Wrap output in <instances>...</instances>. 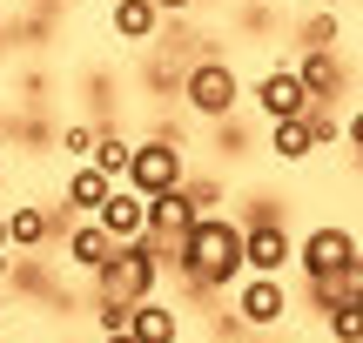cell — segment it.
<instances>
[{"mask_svg": "<svg viewBox=\"0 0 363 343\" xmlns=\"http://www.w3.org/2000/svg\"><path fill=\"white\" fill-rule=\"evenodd\" d=\"M7 242L21 256L48 249V242H54V209H48V202H7Z\"/></svg>", "mask_w": 363, "mask_h": 343, "instance_id": "30bf717a", "label": "cell"}, {"mask_svg": "<svg viewBox=\"0 0 363 343\" xmlns=\"http://www.w3.org/2000/svg\"><path fill=\"white\" fill-rule=\"evenodd\" d=\"M169 269L189 290H235V283L249 276L242 223H229V215H195V229L169 249Z\"/></svg>", "mask_w": 363, "mask_h": 343, "instance_id": "6da1fadb", "label": "cell"}, {"mask_svg": "<svg viewBox=\"0 0 363 343\" xmlns=\"http://www.w3.org/2000/svg\"><path fill=\"white\" fill-rule=\"evenodd\" d=\"M269 148H276V162H289V169H296V162H310L316 155V142H310V121H269Z\"/></svg>", "mask_w": 363, "mask_h": 343, "instance_id": "e0dca14e", "label": "cell"}, {"mask_svg": "<svg viewBox=\"0 0 363 343\" xmlns=\"http://www.w3.org/2000/svg\"><path fill=\"white\" fill-rule=\"evenodd\" d=\"M155 7H162V13H189L195 0H155Z\"/></svg>", "mask_w": 363, "mask_h": 343, "instance_id": "484cf974", "label": "cell"}, {"mask_svg": "<svg viewBox=\"0 0 363 343\" xmlns=\"http://www.w3.org/2000/svg\"><path fill=\"white\" fill-rule=\"evenodd\" d=\"M229 296H235V323H242V330H276V323L289 317L283 276H242Z\"/></svg>", "mask_w": 363, "mask_h": 343, "instance_id": "ba28073f", "label": "cell"}, {"mask_svg": "<svg viewBox=\"0 0 363 343\" xmlns=\"http://www.w3.org/2000/svg\"><path fill=\"white\" fill-rule=\"evenodd\" d=\"M135 323V303H115V296H94V330L101 337H121Z\"/></svg>", "mask_w": 363, "mask_h": 343, "instance_id": "cb8c5ba5", "label": "cell"}, {"mask_svg": "<svg viewBox=\"0 0 363 343\" xmlns=\"http://www.w3.org/2000/svg\"><path fill=\"white\" fill-rule=\"evenodd\" d=\"M182 182H189V155H182L175 135H148V142H135L128 189H142V196H162V189H182Z\"/></svg>", "mask_w": 363, "mask_h": 343, "instance_id": "8992f818", "label": "cell"}, {"mask_svg": "<svg viewBox=\"0 0 363 343\" xmlns=\"http://www.w3.org/2000/svg\"><path fill=\"white\" fill-rule=\"evenodd\" d=\"M357 182H363V155H357Z\"/></svg>", "mask_w": 363, "mask_h": 343, "instance_id": "f546056e", "label": "cell"}, {"mask_svg": "<svg viewBox=\"0 0 363 343\" xmlns=\"http://www.w3.org/2000/svg\"><path fill=\"white\" fill-rule=\"evenodd\" d=\"M94 142H101V128H94V121H61V155H67V162H88Z\"/></svg>", "mask_w": 363, "mask_h": 343, "instance_id": "603a6c76", "label": "cell"}, {"mask_svg": "<svg viewBox=\"0 0 363 343\" xmlns=\"http://www.w3.org/2000/svg\"><path fill=\"white\" fill-rule=\"evenodd\" d=\"M182 196H189V209H195V215H222L229 189H222V175H189V182H182Z\"/></svg>", "mask_w": 363, "mask_h": 343, "instance_id": "ffe728a7", "label": "cell"}, {"mask_svg": "<svg viewBox=\"0 0 363 343\" xmlns=\"http://www.w3.org/2000/svg\"><path fill=\"white\" fill-rule=\"evenodd\" d=\"M242 256H249V276H283L296 263V236L283 229V202H256L242 215Z\"/></svg>", "mask_w": 363, "mask_h": 343, "instance_id": "277c9868", "label": "cell"}, {"mask_svg": "<svg viewBox=\"0 0 363 343\" xmlns=\"http://www.w3.org/2000/svg\"><path fill=\"white\" fill-rule=\"evenodd\" d=\"M316 7H330V13H343V7H350V0H316Z\"/></svg>", "mask_w": 363, "mask_h": 343, "instance_id": "83f0119b", "label": "cell"}, {"mask_svg": "<svg viewBox=\"0 0 363 343\" xmlns=\"http://www.w3.org/2000/svg\"><path fill=\"white\" fill-rule=\"evenodd\" d=\"M323 323H330V343H363V290H350Z\"/></svg>", "mask_w": 363, "mask_h": 343, "instance_id": "d6986e66", "label": "cell"}, {"mask_svg": "<svg viewBox=\"0 0 363 343\" xmlns=\"http://www.w3.org/2000/svg\"><path fill=\"white\" fill-rule=\"evenodd\" d=\"M7 276H13V256H7V249H0V283H7Z\"/></svg>", "mask_w": 363, "mask_h": 343, "instance_id": "4316f807", "label": "cell"}, {"mask_svg": "<svg viewBox=\"0 0 363 343\" xmlns=\"http://www.w3.org/2000/svg\"><path fill=\"white\" fill-rule=\"evenodd\" d=\"M249 101H256L262 121H296L303 108H310V88H303L296 67H262V74L249 81Z\"/></svg>", "mask_w": 363, "mask_h": 343, "instance_id": "52a82bcc", "label": "cell"}, {"mask_svg": "<svg viewBox=\"0 0 363 343\" xmlns=\"http://www.w3.org/2000/svg\"><path fill=\"white\" fill-rule=\"evenodd\" d=\"M303 121H310V142H316V148H337V142H343L337 101H310V108H303Z\"/></svg>", "mask_w": 363, "mask_h": 343, "instance_id": "44dd1931", "label": "cell"}, {"mask_svg": "<svg viewBox=\"0 0 363 343\" xmlns=\"http://www.w3.org/2000/svg\"><path fill=\"white\" fill-rule=\"evenodd\" d=\"M94 223H101L115 242L148 236V196H142V189H128V182H115V196H108L101 209H94Z\"/></svg>", "mask_w": 363, "mask_h": 343, "instance_id": "9c48e42d", "label": "cell"}, {"mask_svg": "<svg viewBox=\"0 0 363 343\" xmlns=\"http://www.w3.org/2000/svg\"><path fill=\"white\" fill-rule=\"evenodd\" d=\"M162 269H169V249H162L155 236L115 242V256L94 269V296H115V303H148V296H155V283H162Z\"/></svg>", "mask_w": 363, "mask_h": 343, "instance_id": "7a4b0ae2", "label": "cell"}, {"mask_svg": "<svg viewBox=\"0 0 363 343\" xmlns=\"http://www.w3.org/2000/svg\"><path fill=\"white\" fill-rule=\"evenodd\" d=\"M128 337H135V343H182V317H175L169 303H155V296H148V303H135Z\"/></svg>", "mask_w": 363, "mask_h": 343, "instance_id": "2e32d148", "label": "cell"}, {"mask_svg": "<svg viewBox=\"0 0 363 343\" xmlns=\"http://www.w3.org/2000/svg\"><path fill=\"white\" fill-rule=\"evenodd\" d=\"M343 142H350V148H357V155H363V108H357V115H350V121H343Z\"/></svg>", "mask_w": 363, "mask_h": 343, "instance_id": "d4e9b609", "label": "cell"}, {"mask_svg": "<svg viewBox=\"0 0 363 343\" xmlns=\"http://www.w3.org/2000/svg\"><path fill=\"white\" fill-rule=\"evenodd\" d=\"M88 162H94V169L108 175V182H128V162H135V142H128V135H101Z\"/></svg>", "mask_w": 363, "mask_h": 343, "instance_id": "ac0fdd59", "label": "cell"}, {"mask_svg": "<svg viewBox=\"0 0 363 343\" xmlns=\"http://www.w3.org/2000/svg\"><path fill=\"white\" fill-rule=\"evenodd\" d=\"M357 249H363L357 229H343V223H316V229H303V236H296V269H303V283L343 276Z\"/></svg>", "mask_w": 363, "mask_h": 343, "instance_id": "5b68a950", "label": "cell"}, {"mask_svg": "<svg viewBox=\"0 0 363 343\" xmlns=\"http://www.w3.org/2000/svg\"><path fill=\"white\" fill-rule=\"evenodd\" d=\"M101 343H135V337H128V330H121V337H101Z\"/></svg>", "mask_w": 363, "mask_h": 343, "instance_id": "f1b7e54d", "label": "cell"}, {"mask_svg": "<svg viewBox=\"0 0 363 343\" xmlns=\"http://www.w3.org/2000/svg\"><path fill=\"white\" fill-rule=\"evenodd\" d=\"M296 74H303V88H310V101H337V94H343V61H337V47H303V54H296Z\"/></svg>", "mask_w": 363, "mask_h": 343, "instance_id": "4fadbf2b", "label": "cell"}, {"mask_svg": "<svg viewBox=\"0 0 363 343\" xmlns=\"http://www.w3.org/2000/svg\"><path fill=\"white\" fill-rule=\"evenodd\" d=\"M242 94H249L242 74H235L222 54H202L195 67H182V101H189V115H202V121H229Z\"/></svg>", "mask_w": 363, "mask_h": 343, "instance_id": "3957f363", "label": "cell"}, {"mask_svg": "<svg viewBox=\"0 0 363 343\" xmlns=\"http://www.w3.org/2000/svg\"><path fill=\"white\" fill-rule=\"evenodd\" d=\"M0 169H7V155H0Z\"/></svg>", "mask_w": 363, "mask_h": 343, "instance_id": "4dcf8cb0", "label": "cell"}, {"mask_svg": "<svg viewBox=\"0 0 363 343\" xmlns=\"http://www.w3.org/2000/svg\"><path fill=\"white\" fill-rule=\"evenodd\" d=\"M61 249H67V263H74V269H88V276H94V269H101L108 256H115V236H108V229L94 223V215H81V223L61 236Z\"/></svg>", "mask_w": 363, "mask_h": 343, "instance_id": "7c38bea8", "label": "cell"}, {"mask_svg": "<svg viewBox=\"0 0 363 343\" xmlns=\"http://www.w3.org/2000/svg\"><path fill=\"white\" fill-rule=\"evenodd\" d=\"M337 34H343V21H337L330 7H316L310 21L296 27V40H303V47H337Z\"/></svg>", "mask_w": 363, "mask_h": 343, "instance_id": "7402d4cb", "label": "cell"}, {"mask_svg": "<svg viewBox=\"0 0 363 343\" xmlns=\"http://www.w3.org/2000/svg\"><path fill=\"white\" fill-rule=\"evenodd\" d=\"M108 196H115V182H108L94 162H74V169H67V182H61V209H74V215H94Z\"/></svg>", "mask_w": 363, "mask_h": 343, "instance_id": "5bb4252c", "label": "cell"}, {"mask_svg": "<svg viewBox=\"0 0 363 343\" xmlns=\"http://www.w3.org/2000/svg\"><path fill=\"white\" fill-rule=\"evenodd\" d=\"M162 21H169V13H162L155 0H115V7H108V27H115V40H155V34H162Z\"/></svg>", "mask_w": 363, "mask_h": 343, "instance_id": "9a60e30c", "label": "cell"}, {"mask_svg": "<svg viewBox=\"0 0 363 343\" xmlns=\"http://www.w3.org/2000/svg\"><path fill=\"white\" fill-rule=\"evenodd\" d=\"M189 229H195V209H189V196H182V189H162V196H148V236H155L162 249H175Z\"/></svg>", "mask_w": 363, "mask_h": 343, "instance_id": "8fae6325", "label": "cell"}]
</instances>
